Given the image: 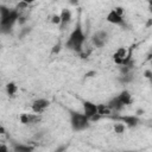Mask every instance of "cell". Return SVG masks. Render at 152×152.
<instances>
[{
    "label": "cell",
    "mask_w": 152,
    "mask_h": 152,
    "mask_svg": "<svg viewBox=\"0 0 152 152\" xmlns=\"http://www.w3.org/2000/svg\"><path fill=\"white\" fill-rule=\"evenodd\" d=\"M77 2V0H71V4H76Z\"/></svg>",
    "instance_id": "cb8c5ba5"
},
{
    "label": "cell",
    "mask_w": 152,
    "mask_h": 152,
    "mask_svg": "<svg viewBox=\"0 0 152 152\" xmlns=\"http://www.w3.org/2000/svg\"><path fill=\"white\" fill-rule=\"evenodd\" d=\"M50 106V101L48 99H44V97H39V99H36L32 104H31V109L33 113H37V114H42L45 112V109H48Z\"/></svg>",
    "instance_id": "5b68a950"
},
{
    "label": "cell",
    "mask_w": 152,
    "mask_h": 152,
    "mask_svg": "<svg viewBox=\"0 0 152 152\" xmlns=\"http://www.w3.org/2000/svg\"><path fill=\"white\" fill-rule=\"evenodd\" d=\"M144 76H145L146 78H148V80L152 82V71H151V70H145V71H144Z\"/></svg>",
    "instance_id": "ac0fdd59"
},
{
    "label": "cell",
    "mask_w": 152,
    "mask_h": 152,
    "mask_svg": "<svg viewBox=\"0 0 152 152\" xmlns=\"http://www.w3.org/2000/svg\"><path fill=\"white\" fill-rule=\"evenodd\" d=\"M106 20L113 25H124V15H120L114 8L107 13Z\"/></svg>",
    "instance_id": "52a82bcc"
},
{
    "label": "cell",
    "mask_w": 152,
    "mask_h": 152,
    "mask_svg": "<svg viewBox=\"0 0 152 152\" xmlns=\"http://www.w3.org/2000/svg\"><path fill=\"white\" fill-rule=\"evenodd\" d=\"M126 128H127V126L122 121H119V122H114L113 124V131L116 134H122L126 131Z\"/></svg>",
    "instance_id": "7c38bea8"
},
{
    "label": "cell",
    "mask_w": 152,
    "mask_h": 152,
    "mask_svg": "<svg viewBox=\"0 0 152 152\" xmlns=\"http://www.w3.org/2000/svg\"><path fill=\"white\" fill-rule=\"evenodd\" d=\"M13 150L17 151V152H18V151H19V152H28V151H32L33 147H31V146H28V145H15Z\"/></svg>",
    "instance_id": "9a60e30c"
},
{
    "label": "cell",
    "mask_w": 152,
    "mask_h": 152,
    "mask_svg": "<svg viewBox=\"0 0 152 152\" xmlns=\"http://www.w3.org/2000/svg\"><path fill=\"white\" fill-rule=\"evenodd\" d=\"M86 33L80 24V21L77 23V25L75 26V28L71 31V33L69 34L66 42H65V46L74 51V52H77V53H81L83 51V46H84V43H86Z\"/></svg>",
    "instance_id": "6da1fadb"
},
{
    "label": "cell",
    "mask_w": 152,
    "mask_h": 152,
    "mask_svg": "<svg viewBox=\"0 0 152 152\" xmlns=\"http://www.w3.org/2000/svg\"><path fill=\"white\" fill-rule=\"evenodd\" d=\"M118 97H119V100H120L125 106L131 104V103H132V101H133L132 95H131V93H129L127 89H124V90L118 95Z\"/></svg>",
    "instance_id": "8fae6325"
},
{
    "label": "cell",
    "mask_w": 152,
    "mask_h": 152,
    "mask_svg": "<svg viewBox=\"0 0 152 152\" xmlns=\"http://www.w3.org/2000/svg\"><path fill=\"white\" fill-rule=\"evenodd\" d=\"M115 119L122 121L128 128L137 127V126L139 125V122H140V120H139V118H138L137 115H119V116H116Z\"/></svg>",
    "instance_id": "8992f818"
},
{
    "label": "cell",
    "mask_w": 152,
    "mask_h": 152,
    "mask_svg": "<svg viewBox=\"0 0 152 152\" xmlns=\"http://www.w3.org/2000/svg\"><path fill=\"white\" fill-rule=\"evenodd\" d=\"M18 1H21V2H25V4H27V5H31V4H33V2L37 1V0H18Z\"/></svg>",
    "instance_id": "44dd1931"
},
{
    "label": "cell",
    "mask_w": 152,
    "mask_h": 152,
    "mask_svg": "<svg viewBox=\"0 0 152 152\" xmlns=\"http://www.w3.org/2000/svg\"><path fill=\"white\" fill-rule=\"evenodd\" d=\"M51 23L55 25H61V15L59 14H55L51 18Z\"/></svg>",
    "instance_id": "e0dca14e"
},
{
    "label": "cell",
    "mask_w": 152,
    "mask_h": 152,
    "mask_svg": "<svg viewBox=\"0 0 152 152\" xmlns=\"http://www.w3.org/2000/svg\"><path fill=\"white\" fill-rule=\"evenodd\" d=\"M70 125L74 131L80 132L87 129L90 126V120L84 113L70 110Z\"/></svg>",
    "instance_id": "3957f363"
},
{
    "label": "cell",
    "mask_w": 152,
    "mask_h": 152,
    "mask_svg": "<svg viewBox=\"0 0 152 152\" xmlns=\"http://www.w3.org/2000/svg\"><path fill=\"white\" fill-rule=\"evenodd\" d=\"M148 8H150V11L152 12V0H148Z\"/></svg>",
    "instance_id": "603a6c76"
},
{
    "label": "cell",
    "mask_w": 152,
    "mask_h": 152,
    "mask_svg": "<svg viewBox=\"0 0 152 152\" xmlns=\"http://www.w3.org/2000/svg\"><path fill=\"white\" fill-rule=\"evenodd\" d=\"M108 107L112 109V112H121L122 110V108L125 107V104L119 100V97H118V95L115 96V97H113V99H110L109 101H108Z\"/></svg>",
    "instance_id": "30bf717a"
},
{
    "label": "cell",
    "mask_w": 152,
    "mask_h": 152,
    "mask_svg": "<svg viewBox=\"0 0 152 152\" xmlns=\"http://www.w3.org/2000/svg\"><path fill=\"white\" fill-rule=\"evenodd\" d=\"M91 75H95V71H90V72L86 74V76H87V77H91Z\"/></svg>",
    "instance_id": "7402d4cb"
},
{
    "label": "cell",
    "mask_w": 152,
    "mask_h": 152,
    "mask_svg": "<svg viewBox=\"0 0 152 152\" xmlns=\"http://www.w3.org/2000/svg\"><path fill=\"white\" fill-rule=\"evenodd\" d=\"M114 10L120 14V15H124L125 14V10L122 8V7H120V6H118V7H114Z\"/></svg>",
    "instance_id": "ffe728a7"
},
{
    "label": "cell",
    "mask_w": 152,
    "mask_h": 152,
    "mask_svg": "<svg viewBox=\"0 0 152 152\" xmlns=\"http://www.w3.org/2000/svg\"><path fill=\"white\" fill-rule=\"evenodd\" d=\"M18 90V86L14 83V82H8L6 84V93L8 95H14Z\"/></svg>",
    "instance_id": "5bb4252c"
},
{
    "label": "cell",
    "mask_w": 152,
    "mask_h": 152,
    "mask_svg": "<svg viewBox=\"0 0 152 152\" xmlns=\"http://www.w3.org/2000/svg\"><path fill=\"white\" fill-rule=\"evenodd\" d=\"M82 104H83V113L89 118V120H90L91 116L97 114V104L96 103L86 100V101L82 102Z\"/></svg>",
    "instance_id": "ba28073f"
},
{
    "label": "cell",
    "mask_w": 152,
    "mask_h": 152,
    "mask_svg": "<svg viewBox=\"0 0 152 152\" xmlns=\"http://www.w3.org/2000/svg\"><path fill=\"white\" fill-rule=\"evenodd\" d=\"M59 50H61V44L58 43V44L53 45V48H52V53H58Z\"/></svg>",
    "instance_id": "d6986e66"
},
{
    "label": "cell",
    "mask_w": 152,
    "mask_h": 152,
    "mask_svg": "<svg viewBox=\"0 0 152 152\" xmlns=\"http://www.w3.org/2000/svg\"><path fill=\"white\" fill-rule=\"evenodd\" d=\"M59 15H61V25L59 26H61V30H64V27L70 24V21L72 19V13L69 8H63L61 11Z\"/></svg>",
    "instance_id": "9c48e42d"
},
{
    "label": "cell",
    "mask_w": 152,
    "mask_h": 152,
    "mask_svg": "<svg viewBox=\"0 0 152 152\" xmlns=\"http://www.w3.org/2000/svg\"><path fill=\"white\" fill-rule=\"evenodd\" d=\"M19 120L23 125H30V113H23L19 116Z\"/></svg>",
    "instance_id": "2e32d148"
},
{
    "label": "cell",
    "mask_w": 152,
    "mask_h": 152,
    "mask_svg": "<svg viewBox=\"0 0 152 152\" xmlns=\"http://www.w3.org/2000/svg\"><path fill=\"white\" fill-rule=\"evenodd\" d=\"M108 40V33L107 31L104 30H100V31H96L93 37H91V43L95 48H102L104 46V44L107 43Z\"/></svg>",
    "instance_id": "277c9868"
},
{
    "label": "cell",
    "mask_w": 152,
    "mask_h": 152,
    "mask_svg": "<svg viewBox=\"0 0 152 152\" xmlns=\"http://www.w3.org/2000/svg\"><path fill=\"white\" fill-rule=\"evenodd\" d=\"M20 18V12L14 8V10H11V8H7L5 6H1V10H0V25H1V30L2 32H6V30L11 28L13 26V24L19 20Z\"/></svg>",
    "instance_id": "7a4b0ae2"
},
{
    "label": "cell",
    "mask_w": 152,
    "mask_h": 152,
    "mask_svg": "<svg viewBox=\"0 0 152 152\" xmlns=\"http://www.w3.org/2000/svg\"><path fill=\"white\" fill-rule=\"evenodd\" d=\"M97 113L101 114L102 116L108 115L112 113V109L108 107V104H97Z\"/></svg>",
    "instance_id": "4fadbf2b"
}]
</instances>
